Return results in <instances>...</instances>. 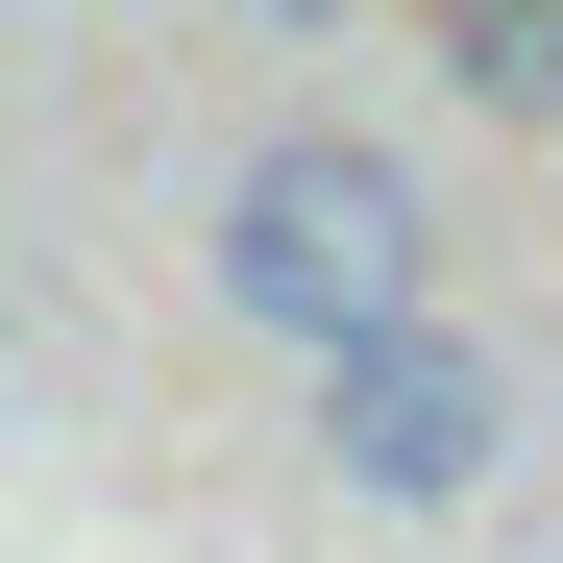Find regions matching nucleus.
Returning <instances> with one entry per match:
<instances>
[{
	"label": "nucleus",
	"mask_w": 563,
	"mask_h": 563,
	"mask_svg": "<svg viewBox=\"0 0 563 563\" xmlns=\"http://www.w3.org/2000/svg\"><path fill=\"white\" fill-rule=\"evenodd\" d=\"M295 25H343V0H295Z\"/></svg>",
	"instance_id": "obj_4"
},
{
	"label": "nucleus",
	"mask_w": 563,
	"mask_h": 563,
	"mask_svg": "<svg viewBox=\"0 0 563 563\" xmlns=\"http://www.w3.org/2000/svg\"><path fill=\"white\" fill-rule=\"evenodd\" d=\"M417 269H441V221H417V172H393V147H343V123L245 147V197H221V295L295 343V367L393 343V319H417Z\"/></svg>",
	"instance_id": "obj_1"
},
{
	"label": "nucleus",
	"mask_w": 563,
	"mask_h": 563,
	"mask_svg": "<svg viewBox=\"0 0 563 563\" xmlns=\"http://www.w3.org/2000/svg\"><path fill=\"white\" fill-rule=\"evenodd\" d=\"M441 74L490 123H563V0H441Z\"/></svg>",
	"instance_id": "obj_3"
},
{
	"label": "nucleus",
	"mask_w": 563,
	"mask_h": 563,
	"mask_svg": "<svg viewBox=\"0 0 563 563\" xmlns=\"http://www.w3.org/2000/svg\"><path fill=\"white\" fill-rule=\"evenodd\" d=\"M319 441H343V490H367V515H465V490H490V441H515V367H490V343H441V319H393V343H343V367H319Z\"/></svg>",
	"instance_id": "obj_2"
}]
</instances>
